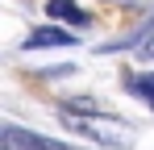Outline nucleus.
Segmentation results:
<instances>
[{"instance_id": "nucleus-4", "label": "nucleus", "mask_w": 154, "mask_h": 150, "mask_svg": "<svg viewBox=\"0 0 154 150\" xmlns=\"http://www.w3.org/2000/svg\"><path fill=\"white\" fill-rule=\"evenodd\" d=\"M125 88H129V92H137L142 100H150V104H154V71H142V75H125Z\"/></svg>"}, {"instance_id": "nucleus-5", "label": "nucleus", "mask_w": 154, "mask_h": 150, "mask_svg": "<svg viewBox=\"0 0 154 150\" xmlns=\"http://www.w3.org/2000/svg\"><path fill=\"white\" fill-rule=\"evenodd\" d=\"M137 54H142V58H154V38H150V42H142V46H137Z\"/></svg>"}, {"instance_id": "nucleus-3", "label": "nucleus", "mask_w": 154, "mask_h": 150, "mask_svg": "<svg viewBox=\"0 0 154 150\" xmlns=\"http://www.w3.org/2000/svg\"><path fill=\"white\" fill-rule=\"evenodd\" d=\"M46 8H50V17H58V21H71V25H88V13L79 8L75 0H50Z\"/></svg>"}, {"instance_id": "nucleus-2", "label": "nucleus", "mask_w": 154, "mask_h": 150, "mask_svg": "<svg viewBox=\"0 0 154 150\" xmlns=\"http://www.w3.org/2000/svg\"><path fill=\"white\" fill-rule=\"evenodd\" d=\"M79 38L75 33H67V29H58V25H42V29H33L25 38V50H46V46H75Z\"/></svg>"}, {"instance_id": "nucleus-1", "label": "nucleus", "mask_w": 154, "mask_h": 150, "mask_svg": "<svg viewBox=\"0 0 154 150\" xmlns=\"http://www.w3.org/2000/svg\"><path fill=\"white\" fill-rule=\"evenodd\" d=\"M0 146L4 150H71L67 142H54V138H42V133H25L17 125L0 129Z\"/></svg>"}]
</instances>
